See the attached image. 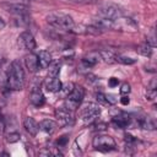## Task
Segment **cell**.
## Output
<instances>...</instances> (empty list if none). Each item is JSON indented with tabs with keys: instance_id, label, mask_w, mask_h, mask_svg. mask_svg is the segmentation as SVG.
I'll return each instance as SVG.
<instances>
[{
	"instance_id": "cell-1",
	"label": "cell",
	"mask_w": 157,
	"mask_h": 157,
	"mask_svg": "<svg viewBox=\"0 0 157 157\" xmlns=\"http://www.w3.org/2000/svg\"><path fill=\"white\" fill-rule=\"evenodd\" d=\"M25 86V71L18 60L11 63L7 71V87L12 91H21Z\"/></svg>"
},
{
	"instance_id": "cell-2",
	"label": "cell",
	"mask_w": 157,
	"mask_h": 157,
	"mask_svg": "<svg viewBox=\"0 0 157 157\" xmlns=\"http://www.w3.org/2000/svg\"><path fill=\"white\" fill-rule=\"evenodd\" d=\"M47 22L56 28V29H63V31H71L72 27L75 26L74 18L70 15L63 13V12H52L45 17Z\"/></svg>"
},
{
	"instance_id": "cell-3",
	"label": "cell",
	"mask_w": 157,
	"mask_h": 157,
	"mask_svg": "<svg viewBox=\"0 0 157 157\" xmlns=\"http://www.w3.org/2000/svg\"><path fill=\"white\" fill-rule=\"evenodd\" d=\"M109 29L120 31V32H136L139 29V26L132 18L125 17L124 15H121L114 20H110Z\"/></svg>"
},
{
	"instance_id": "cell-4",
	"label": "cell",
	"mask_w": 157,
	"mask_h": 157,
	"mask_svg": "<svg viewBox=\"0 0 157 157\" xmlns=\"http://www.w3.org/2000/svg\"><path fill=\"white\" fill-rule=\"evenodd\" d=\"M85 97V90L81 86H76L71 90V92L66 96V101H65V107L69 108L70 110L75 112L82 103Z\"/></svg>"
},
{
	"instance_id": "cell-5",
	"label": "cell",
	"mask_w": 157,
	"mask_h": 157,
	"mask_svg": "<svg viewBox=\"0 0 157 157\" xmlns=\"http://www.w3.org/2000/svg\"><path fill=\"white\" fill-rule=\"evenodd\" d=\"M93 148L99 152H110L115 150V141L109 135H97L92 141Z\"/></svg>"
},
{
	"instance_id": "cell-6",
	"label": "cell",
	"mask_w": 157,
	"mask_h": 157,
	"mask_svg": "<svg viewBox=\"0 0 157 157\" xmlns=\"http://www.w3.org/2000/svg\"><path fill=\"white\" fill-rule=\"evenodd\" d=\"M81 119L85 123H92L93 120H96L99 115H101V107L97 103L90 102L87 104L83 105V108L81 109Z\"/></svg>"
},
{
	"instance_id": "cell-7",
	"label": "cell",
	"mask_w": 157,
	"mask_h": 157,
	"mask_svg": "<svg viewBox=\"0 0 157 157\" xmlns=\"http://www.w3.org/2000/svg\"><path fill=\"white\" fill-rule=\"evenodd\" d=\"M55 118H56L59 125H61V126H70L75 121L74 112L70 110L69 108H66L65 105L58 107L55 109Z\"/></svg>"
},
{
	"instance_id": "cell-8",
	"label": "cell",
	"mask_w": 157,
	"mask_h": 157,
	"mask_svg": "<svg viewBox=\"0 0 157 157\" xmlns=\"http://www.w3.org/2000/svg\"><path fill=\"white\" fill-rule=\"evenodd\" d=\"M1 6L10 13L17 16V17H28L29 13V7L23 5V4H18V2H2Z\"/></svg>"
},
{
	"instance_id": "cell-9",
	"label": "cell",
	"mask_w": 157,
	"mask_h": 157,
	"mask_svg": "<svg viewBox=\"0 0 157 157\" xmlns=\"http://www.w3.org/2000/svg\"><path fill=\"white\" fill-rule=\"evenodd\" d=\"M121 15H124L123 13V10L120 7H118L117 5H113V4L104 5V6H102L98 10V17H102V18L114 20V18L121 16Z\"/></svg>"
},
{
	"instance_id": "cell-10",
	"label": "cell",
	"mask_w": 157,
	"mask_h": 157,
	"mask_svg": "<svg viewBox=\"0 0 157 157\" xmlns=\"http://www.w3.org/2000/svg\"><path fill=\"white\" fill-rule=\"evenodd\" d=\"M18 45L21 48H23L25 50L33 52L36 49V45L37 44H36V39L32 36V33H29V32H22L18 36Z\"/></svg>"
},
{
	"instance_id": "cell-11",
	"label": "cell",
	"mask_w": 157,
	"mask_h": 157,
	"mask_svg": "<svg viewBox=\"0 0 157 157\" xmlns=\"http://www.w3.org/2000/svg\"><path fill=\"white\" fill-rule=\"evenodd\" d=\"M29 101L37 108L43 107L45 103V97H44L42 90L38 87H33V90L31 91V94H29Z\"/></svg>"
},
{
	"instance_id": "cell-12",
	"label": "cell",
	"mask_w": 157,
	"mask_h": 157,
	"mask_svg": "<svg viewBox=\"0 0 157 157\" xmlns=\"http://www.w3.org/2000/svg\"><path fill=\"white\" fill-rule=\"evenodd\" d=\"M23 128H25V130H26L31 136H36V135L38 134V130H39L38 123H37L33 118H31V117H26V118L23 119Z\"/></svg>"
},
{
	"instance_id": "cell-13",
	"label": "cell",
	"mask_w": 157,
	"mask_h": 157,
	"mask_svg": "<svg viewBox=\"0 0 157 157\" xmlns=\"http://www.w3.org/2000/svg\"><path fill=\"white\" fill-rule=\"evenodd\" d=\"M37 58H38L39 67H42V69H47L52 64V54L48 50H40L37 54Z\"/></svg>"
},
{
	"instance_id": "cell-14",
	"label": "cell",
	"mask_w": 157,
	"mask_h": 157,
	"mask_svg": "<svg viewBox=\"0 0 157 157\" xmlns=\"http://www.w3.org/2000/svg\"><path fill=\"white\" fill-rule=\"evenodd\" d=\"M61 87H63V83L58 77H50V78L48 77V80L45 81V88L49 92H53V93L60 92Z\"/></svg>"
},
{
	"instance_id": "cell-15",
	"label": "cell",
	"mask_w": 157,
	"mask_h": 157,
	"mask_svg": "<svg viewBox=\"0 0 157 157\" xmlns=\"http://www.w3.org/2000/svg\"><path fill=\"white\" fill-rule=\"evenodd\" d=\"M112 123H113L117 128L124 129V128H126V126L129 125V123H130V117H129L128 114H125V113H121V114H119V115L113 117Z\"/></svg>"
},
{
	"instance_id": "cell-16",
	"label": "cell",
	"mask_w": 157,
	"mask_h": 157,
	"mask_svg": "<svg viewBox=\"0 0 157 157\" xmlns=\"http://www.w3.org/2000/svg\"><path fill=\"white\" fill-rule=\"evenodd\" d=\"M38 125H39V129L43 130L47 134H53L56 130V128H58V124L54 120H52V119H44Z\"/></svg>"
},
{
	"instance_id": "cell-17",
	"label": "cell",
	"mask_w": 157,
	"mask_h": 157,
	"mask_svg": "<svg viewBox=\"0 0 157 157\" xmlns=\"http://www.w3.org/2000/svg\"><path fill=\"white\" fill-rule=\"evenodd\" d=\"M25 63H26L27 69H28L31 72H36V71L39 69L38 58H37V55H34V54H29L28 56H26Z\"/></svg>"
},
{
	"instance_id": "cell-18",
	"label": "cell",
	"mask_w": 157,
	"mask_h": 157,
	"mask_svg": "<svg viewBox=\"0 0 157 157\" xmlns=\"http://www.w3.org/2000/svg\"><path fill=\"white\" fill-rule=\"evenodd\" d=\"M117 55L118 54L114 50H112V49H104V50H101L99 52V58L103 59L105 63H109V64L115 63Z\"/></svg>"
},
{
	"instance_id": "cell-19",
	"label": "cell",
	"mask_w": 157,
	"mask_h": 157,
	"mask_svg": "<svg viewBox=\"0 0 157 157\" xmlns=\"http://www.w3.org/2000/svg\"><path fill=\"white\" fill-rule=\"evenodd\" d=\"M99 59H101L99 58V53H90L88 55L82 58V63L86 66H93L99 61Z\"/></svg>"
},
{
	"instance_id": "cell-20",
	"label": "cell",
	"mask_w": 157,
	"mask_h": 157,
	"mask_svg": "<svg viewBox=\"0 0 157 157\" xmlns=\"http://www.w3.org/2000/svg\"><path fill=\"white\" fill-rule=\"evenodd\" d=\"M146 97H147V99H150V101H153V99H155V97H156V81H155V80H152V81L150 82V86L147 87Z\"/></svg>"
},
{
	"instance_id": "cell-21",
	"label": "cell",
	"mask_w": 157,
	"mask_h": 157,
	"mask_svg": "<svg viewBox=\"0 0 157 157\" xmlns=\"http://www.w3.org/2000/svg\"><path fill=\"white\" fill-rule=\"evenodd\" d=\"M48 67H49L48 77H58V75H59V72H60V64H59V63L50 64Z\"/></svg>"
},
{
	"instance_id": "cell-22",
	"label": "cell",
	"mask_w": 157,
	"mask_h": 157,
	"mask_svg": "<svg viewBox=\"0 0 157 157\" xmlns=\"http://www.w3.org/2000/svg\"><path fill=\"white\" fill-rule=\"evenodd\" d=\"M137 52H139L141 55H144V56H151V54H152V47L146 43V44L140 45L139 49H137Z\"/></svg>"
},
{
	"instance_id": "cell-23",
	"label": "cell",
	"mask_w": 157,
	"mask_h": 157,
	"mask_svg": "<svg viewBox=\"0 0 157 157\" xmlns=\"http://www.w3.org/2000/svg\"><path fill=\"white\" fill-rule=\"evenodd\" d=\"M115 63H120V64H124V65H131L135 63V59L132 58H129V56H123V55H117V59H115Z\"/></svg>"
},
{
	"instance_id": "cell-24",
	"label": "cell",
	"mask_w": 157,
	"mask_h": 157,
	"mask_svg": "<svg viewBox=\"0 0 157 157\" xmlns=\"http://www.w3.org/2000/svg\"><path fill=\"white\" fill-rule=\"evenodd\" d=\"M146 38H147V39H146V40H147L146 43L153 48V47L156 45V36H155V29H153V28L150 31V33L147 34V37H146Z\"/></svg>"
},
{
	"instance_id": "cell-25",
	"label": "cell",
	"mask_w": 157,
	"mask_h": 157,
	"mask_svg": "<svg viewBox=\"0 0 157 157\" xmlns=\"http://www.w3.org/2000/svg\"><path fill=\"white\" fill-rule=\"evenodd\" d=\"M72 4H80V5H87V4H96L98 0H64Z\"/></svg>"
},
{
	"instance_id": "cell-26",
	"label": "cell",
	"mask_w": 157,
	"mask_h": 157,
	"mask_svg": "<svg viewBox=\"0 0 157 157\" xmlns=\"http://www.w3.org/2000/svg\"><path fill=\"white\" fill-rule=\"evenodd\" d=\"M18 140H20V134H18L17 131L10 132V134L7 135V141H9L10 144H12V142H16V141H18Z\"/></svg>"
},
{
	"instance_id": "cell-27",
	"label": "cell",
	"mask_w": 157,
	"mask_h": 157,
	"mask_svg": "<svg viewBox=\"0 0 157 157\" xmlns=\"http://www.w3.org/2000/svg\"><path fill=\"white\" fill-rule=\"evenodd\" d=\"M130 92V85L128 83V82H124L123 85H121V87H120V93L121 94H126V93H129Z\"/></svg>"
},
{
	"instance_id": "cell-28",
	"label": "cell",
	"mask_w": 157,
	"mask_h": 157,
	"mask_svg": "<svg viewBox=\"0 0 157 157\" xmlns=\"http://www.w3.org/2000/svg\"><path fill=\"white\" fill-rule=\"evenodd\" d=\"M105 101H107V104H114L117 102V98L114 94H105Z\"/></svg>"
},
{
	"instance_id": "cell-29",
	"label": "cell",
	"mask_w": 157,
	"mask_h": 157,
	"mask_svg": "<svg viewBox=\"0 0 157 157\" xmlns=\"http://www.w3.org/2000/svg\"><path fill=\"white\" fill-rule=\"evenodd\" d=\"M118 83H119V80L118 78H115V77H110L109 78V81H108V86L109 87H115V86H118Z\"/></svg>"
},
{
	"instance_id": "cell-30",
	"label": "cell",
	"mask_w": 157,
	"mask_h": 157,
	"mask_svg": "<svg viewBox=\"0 0 157 157\" xmlns=\"http://www.w3.org/2000/svg\"><path fill=\"white\" fill-rule=\"evenodd\" d=\"M96 97H97V101L98 102H101V103H103V104H107V101H105V94L104 93H97L96 94Z\"/></svg>"
},
{
	"instance_id": "cell-31",
	"label": "cell",
	"mask_w": 157,
	"mask_h": 157,
	"mask_svg": "<svg viewBox=\"0 0 157 157\" xmlns=\"http://www.w3.org/2000/svg\"><path fill=\"white\" fill-rule=\"evenodd\" d=\"M66 142H67V136H66V135L61 136V137L58 140V145H59V146H64Z\"/></svg>"
},
{
	"instance_id": "cell-32",
	"label": "cell",
	"mask_w": 157,
	"mask_h": 157,
	"mask_svg": "<svg viewBox=\"0 0 157 157\" xmlns=\"http://www.w3.org/2000/svg\"><path fill=\"white\" fill-rule=\"evenodd\" d=\"M120 102H121V104H123V105H128V104H129V102H130V99H129V97L124 96V97H121V98H120Z\"/></svg>"
},
{
	"instance_id": "cell-33",
	"label": "cell",
	"mask_w": 157,
	"mask_h": 157,
	"mask_svg": "<svg viewBox=\"0 0 157 157\" xmlns=\"http://www.w3.org/2000/svg\"><path fill=\"white\" fill-rule=\"evenodd\" d=\"M5 26H6V23H5V21H4V20H2L1 17H0V29H2V28H4Z\"/></svg>"
}]
</instances>
